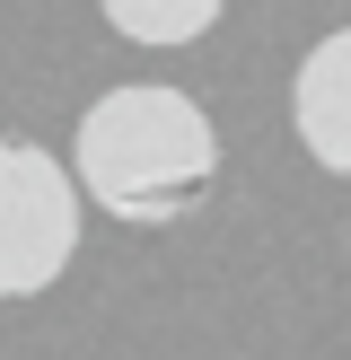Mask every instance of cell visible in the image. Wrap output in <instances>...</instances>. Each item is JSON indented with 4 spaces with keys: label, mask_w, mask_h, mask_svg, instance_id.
I'll return each instance as SVG.
<instances>
[{
    "label": "cell",
    "mask_w": 351,
    "mask_h": 360,
    "mask_svg": "<svg viewBox=\"0 0 351 360\" xmlns=\"http://www.w3.org/2000/svg\"><path fill=\"white\" fill-rule=\"evenodd\" d=\"M70 185H79V202L132 229H167L202 211L220 185V123L185 88H158V79L105 88L70 132Z\"/></svg>",
    "instance_id": "1"
},
{
    "label": "cell",
    "mask_w": 351,
    "mask_h": 360,
    "mask_svg": "<svg viewBox=\"0 0 351 360\" xmlns=\"http://www.w3.org/2000/svg\"><path fill=\"white\" fill-rule=\"evenodd\" d=\"M79 185L44 141L0 132V299H35L79 255Z\"/></svg>",
    "instance_id": "2"
},
{
    "label": "cell",
    "mask_w": 351,
    "mask_h": 360,
    "mask_svg": "<svg viewBox=\"0 0 351 360\" xmlns=\"http://www.w3.org/2000/svg\"><path fill=\"white\" fill-rule=\"evenodd\" d=\"M290 132L325 176L351 185V27L316 35L290 70Z\"/></svg>",
    "instance_id": "3"
},
{
    "label": "cell",
    "mask_w": 351,
    "mask_h": 360,
    "mask_svg": "<svg viewBox=\"0 0 351 360\" xmlns=\"http://www.w3.org/2000/svg\"><path fill=\"white\" fill-rule=\"evenodd\" d=\"M228 0H97V18L123 35V44H150V53H176V44H202L220 27Z\"/></svg>",
    "instance_id": "4"
}]
</instances>
